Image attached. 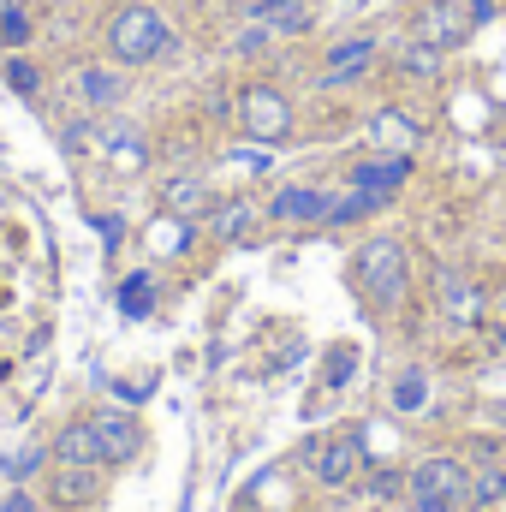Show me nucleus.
<instances>
[{
	"mask_svg": "<svg viewBox=\"0 0 506 512\" xmlns=\"http://www.w3.org/2000/svg\"><path fill=\"white\" fill-rule=\"evenodd\" d=\"M179 30L173 18L155 6V0H120L108 18H102V54L126 72H143V66H161V60H179Z\"/></svg>",
	"mask_w": 506,
	"mask_h": 512,
	"instance_id": "obj_1",
	"label": "nucleus"
},
{
	"mask_svg": "<svg viewBox=\"0 0 506 512\" xmlns=\"http://www.w3.org/2000/svg\"><path fill=\"white\" fill-rule=\"evenodd\" d=\"M352 286L376 304L381 316H399L405 298H411V251H405V239H393V233L364 239L352 251Z\"/></svg>",
	"mask_w": 506,
	"mask_h": 512,
	"instance_id": "obj_2",
	"label": "nucleus"
},
{
	"mask_svg": "<svg viewBox=\"0 0 506 512\" xmlns=\"http://www.w3.org/2000/svg\"><path fill=\"white\" fill-rule=\"evenodd\" d=\"M233 120H239V131H245L251 143H268V149H280V143L298 137V108H292V96H286L274 78H251V84L239 90Z\"/></svg>",
	"mask_w": 506,
	"mask_h": 512,
	"instance_id": "obj_3",
	"label": "nucleus"
},
{
	"mask_svg": "<svg viewBox=\"0 0 506 512\" xmlns=\"http://www.w3.org/2000/svg\"><path fill=\"white\" fill-rule=\"evenodd\" d=\"M405 495L417 512H465L471 495V465L459 453H423L411 471H405Z\"/></svg>",
	"mask_w": 506,
	"mask_h": 512,
	"instance_id": "obj_4",
	"label": "nucleus"
},
{
	"mask_svg": "<svg viewBox=\"0 0 506 512\" xmlns=\"http://www.w3.org/2000/svg\"><path fill=\"white\" fill-rule=\"evenodd\" d=\"M381 66V36L376 30H352V36H334L316 60V90H352L364 84Z\"/></svg>",
	"mask_w": 506,
	"mask_h": 512,
	"instance_id": "obj_5",
	"label": "nucleus"
},
{
	"mask_svg": "<svg viewBox=\"0 0 506 512\" xmlns=\"http://www.w3.org/2000/svg\"><path fill=\"white\" fill-rule=\"evenodd\" d=\"M405 36H423V42H435L441 54H459V48L477 36V24L465 18L459 0H417V6L405 12Z\"/></svg>",
	"mask_w": 506,
	"mask_h": 512,
	"instance_id": "obj_6",
	"label": "nucleus"
},
{
	"mask_svg": "<svg viewBox=\"0 0 506 512\" xmlns=\"http://www.w3.org/2000/svg\"><path fill=\"white\" fill-rule=\"evenodd\" d=\"M126 96H131L126 66H114L108 54L72 66V102H78L84 114H114V108H126Z\"/></svg>",
	"mask_w": 506,
	"mask_h": 512,
	"instance_id": "obj_7",
	"label": "nucleus"
},
{
	"mask_svg": "<svg viewBox=\"0 0 506 512\" xmlns=\"http://www.w3.org/2000/svg\"><path fill=\"white\" fill-rule=\"evenodd\" d=\"M411 173H417V155H399V149H364L352 167H346V185H358V191H370L381 203H393L405 185H411Z\"/></svg>",
	"mask_w": 506,
	"mask_h": 512,
	"instance_id": "obj_8",
	"label": "nucleus"
},
{
	"mask_svg": "<svg viewBox=\"0 0 506 512\" xmlns=\"http://www.w3.org/2000/svg\"><path fill=\"white\" fill-rule=\"evenodd\" d=\"M364 459H370L364 429H346V435H328L322 447H310V477H316V489H352Z\"/></svg>",
	"mask_w": 506,
	"mask_h": 512,
	"instance_id": "obj_9",
	"label": "nucleus"
},
{
	"mask_svg": "<svg viewBox=\"0 0 506 512\" xmlns=\"http://www.w3.org/2000/svg\"><path fill=\"white\" fill-rule=\"evenodd\" d=\"M328 203H334L328 185H274L268 203H262V221L268 227H322Z\"/></svg>",
	"mask_w": 506,
	"mask_h": 512,
	"instance_id": "obj_10",
	"label": "nucleus"
},
{
	"mask_svg": "<svg viewBox=\"0 0 506 512\" xmlns=\"http://www.w3.org/2000/svg\"><path fill=\"white\" fill-rule=\"evenodd\" d=\"M435 310H441L447 328H477V322H483V292H477V280L459 274L453 262H441V268H435Z\"/></svg>",
	"mask_w": 506,
	"mask_h": 512,
	"instance_id": "obj_11",
	"label": "nucleus"
},
{
	"mask_svg": "<svg viewBox=\"0 0 506 512\" xmlns=\"http://www.w3.org/2000/svg\"><path fill=\"white\" fill-rule=\"evenodd\" d=\"M256 227H262V203L256 197H221V203H209V215H203V233L215 239V245H245Z\"/></svg>",
	"mask_w": 506,
	"mask_h": 512,
	"instance_id": "obj_12",
	"label": "nucleus"
},
{
	"mask_svg": "<svg viewBox=\"0 0 506 512\" xmlns=\"http://www.w3.org/2000/svg\"><path fill=\"white\" fill-rule=\"evenodd\" d=\"M90 429H96L102 465H126V459H137V447H143V429H137V417H131V411H120V405H102V411H90Z\"/></svg>",
	"mask_w": 506,
	"mask_h": 512,
	"instance_id": "obj_13",
	"label": "nucleus"
},
{
	"mask_svg": "<svg viewBox=\"0 0 506 512\" xmlns=\"http://www.w3.org/2000/svg\"><path fill=\"white\" fill-rule=\"evenodd\" d=\"M102 465H48V501L60 512H78V507H96L102 501Z\"/></svg>",
	"mask_w": 506,
	"mask_h": 512,
	"instance_id": "obj_14",
	"label": "nucleus"
},
{
	"mask_svg": "<svg viewBox=\"0 0 506 512\" xmlns=\"http://www.w3.org/2000/svg\"><path fill=\"white\" fill-rule=\"evenodd\" d=\"M441 72H447V54L435 48V42H423V36H399V48H393V78L399 84H441Z\"/></svg>",
	"mask_w": 506,
	"mask_h": 512,
	"instance_id": "obj_15",
	"label": "nucleus"
},
{
	"mask_svg": "<svg viewBox=\"0 0 506 512\" xmlns=\"http://www.w3.org/2000/svg\"><path fill=\"white\" fill-rule=\"evenodd\" d=\"M364 137H370V149L417 155V143H423V120H417V114H405V108H376V114L364 120Z\"/></svg>",
	"mask_w": 506,
	"mask_h": 512,
	"instance_id": "obj_16",
	"label": "nucleus"
},
{
	"mask_svg": "<svg viewBox=\"0 0 506 512\" xmlns=\"http://www.w3.org/2000/svg\"><path fill=\"white\" fill-rule=\"evenodd\" d=\"M209 203H215V191H209V179H203V173H167V179H161V209H167V215L203 221V215H209Z\"/></svg>",
	"mask_w": 506,
	"mask_h": 512,
	"instance_id": "obj_17",
	"label": "nucleus"
},
{
	"mask_svg": "<svg viewBox=\"0 0 506 512\" xmlns=\"http://www.w3.org/2000/svg\"><path fill=\"white\" fill-rule=\"evenodd\" d=\"M256 24H268L274 42H304V36H316V0H268L256 12Z\"/></svg>",
	"mask_w": 506,
	"mask_h": 512,
	"instance_id": "obj_18",
	"label": "nucleus"
},
{
	"mask_svg": "<svg viewBox=\"0 0 506 512\" xmlns=\"http://www.w3.org/2000/svg\"><path fill=\"white\" fill-rule=\"evenodd\" d=\"M387 411L399 417H423L429 411V364H399L387 382Z\"/></svg>",
	"mask_w": 506,
	"mask_h": 512,
	"instance_id": "obj_19",
	"label": "nucleus"
},
{
	"mask_svg": "<svg viewBox=\"0 0 506 512\" xmlns=\"http://www.w3.org/2000/svg\"><path fill=\"white\" fill-rule=\"evenodd\" d=\"M96 149L114 161V167H143L149 161V143H143V131L131 126V120H108V126H96Z\"/></svg>",
	"mask_w": 506,
	"mask_h": 512,
	"instance_id": "obj_20",
	"label": "nucleus"
},
{
	"mask_svg": "<svg viewBox=\"0 0 506 512\" xmlns=\"http://www.w3.org/2000/svg\"><path fill=\"white\" fill-rule=\"evenodd\" d=\"M48 453H54V465H102V447H96L90 417H72V423L48 441ZM102 471H108V465H102Z\"/></svg>",
	"mask_w": 506,
	"mask_h": 512,
	"instance_id": "obj_21",
	"label": "nucleus"
},
{
	"mask_svg": "<svg viewBox=\"0 0 506 512\" xmlns=\"http://www.w3.org/2000/svg\"><path fill=\"white\" fill-rule=\"evenodd\" d=\"M501 501H506V459H483V465H471L465 512H495Z\"/></svg>",
	"mask_w": 506,
	"mask_h": 512,
	"instance_id": "obj_22",
	"label": "nucleus"
},
{
	"mask_svg": "<svg viewBox=\"0 0 506 512\" xmlns=\"http://www.w3.org/2000/svg\"><path fill=\"white\" fill-rule=\"evenodd\" d=\"M30 42H36V6L30 0H0V48L30 54Z\"/></svg>",
	"mask_w": 506,
	"mask_h": 512,
	"instance_id": "obj_23",
	"label": "nucleus"
},
{
	"mask_svg": "<svg viewBox=\"0 0 506 512\" xmlns=\"http://www.w3.org/2000/svg\"><path fill=\"white\" fill-rule=\"evenodd\" d=\"M0 78H6V90L24 96V102H42V90H48L42 60H30V54H6V60H0Z\"/></svg>",
	"mask_w": 506,
	"mask_h": 512,
	"instance_id": "obj_24",
	"label": "nucleus"
},
{
	"mask_svg": "<svg viewBox=\"0 0 506 512\" xmlns=\"http://www.w3.org/2000/svg\"><path fill=\"white\" fill-rule=\"evenodd\" d=\"M376 209H387L381 197L358 191V185H340V191H334V203H328V221H322V227H358V221H370Z\"/></svg>",
	"mask_w": 506,
	"mask_h": 512,
	"instance_id": "obj_25",
	"label": "nucleus"
},
{
	"mask_svg": "<svg viewBox=\"0 0 506 512\" xmlns=\"http://www.w3.org/2000/svg\"><path fill=\"white\" fill-rule=\"evenodd\" d=\"M48 465H54V453H48L42 441H30V447H18V453L0 459V477H6V483H30V477H42Z\"/></svg>",
	"mask_w": 506,
	"mask_h": 512,
	"instance_id": "obj_26",
	"label": "nucleus"
},
{
	"mask_svg": "<svg viewBox=\"0 0 506 512\" xmlns=\"http://www.w3.org/2000/svg\"><path fill=\"white\" fill-rule=\"evenodd\" d=\"M358 489H364V501H393V495H405V471L370 459V465L358 471Z\"/></svg>",
	"mask_w": 506,
	"mask_h": 512,
	"instance_id": "obj_27",
	"label": "nucleus"
},
{
	"mask_svg": "<svg viewBox=\"0 0 506 512\" xmlns=\"http://www.w3.org/2000/svg\"><path fill=\"white\" fill-rule=\"evenodd\" d=\"M221 161L239 167L245 179H268V173H274V149H268V143H251V137H245V149H227Z\"/></svg>",
	"mask_w": 506,
	"mask_h": 512,
	"instance_id": "obj_28",
	"label": "nucleus"
},
{
	"mask_svg": "<svg viewBox=\"0 0 506 512\" xmlns=\"http://www.w3.org/2000/svg\"><path fill=\"white\" fill-rule=\"evenodd\" d=\"M149 304H155V274L149 268H131L126 286H120V310L126 316H149Z\"/></svg>",
	"mask_w": 506,
	"mask_h": 512,
	"instance_id": "obj_29",
	"label": "nucleus"
},
{
	"mask_svg": "<svg viewBox=\"0 0 506 512\" xmlns=\"http://www.w3.org/2000/svg\"><path fill=\"white\" fill-rule=\"evenodd\" d=\"M268 48H274V36H268V24H256V18H245V24H239V36L227 42V54H233V60H256V54H268Z\"/></svg>",
	"mask_w": 506,
	"mask_h": 512,
	"instance_id": "obj_30",
	"label": "nucleus"
},
{
	"mask_svg": "<svg viewBox=\"0 0 506 512\" xmlns=\"http://www.w3.org/2000/svg\"><path fill=\"white\" fill-rule=\"evenodd\" d=\"M0 512H42V501H36V495H30L24 483H12V489L0 495Z\"/></svg>",
	"mask_w": 506,
	"mask_h": 512,
	"instance_id": "obj_31",
	"label": "nucleus"
},
{
	"mask_svg": "<svg viewBox=\"0 0 506 512\" xmlns=\"http://www.w3.org/2000/svg\"><path fill=\"white\" fill-rule=\"evenodd\" d=\"M459 6H465V18H471L477 30H483V24H495V12H501V0H459Z\"/></svg>",
	"mask_w": 506,
	"mask_h": 512,
	"instance_id": "obj_32",
	"label": "nucleus"
},
{
	"mask_svg": "<svg viewBox=\"0 0 506 512\" xmlns=\"http://www.w3.org/2000/svg\"><path fill=\"white\" fill-rule=\"evenodd\" d=\"M346 370H352V352H346V346H334V364H328V382H346Z\"/></svg>",
	"mask_w": 506,
	"mask_h": 512,
	"instance_id": "obj_33",
	"label": "nucleus"
},
{
	"mask_svg": "<svg viewBox=\"0 0 506 512\" xmlns=\"http://www.w3.org/2000/svg\"><path fill=\"white\" fill-rule=\"evenodd\" d=\"M262 6H268V0H227V12H239V18H256Z\"/></svg>",
	"mask_w": 506,
	"mask_h": 512,
	"instance_id": "obj_34",
	"label": "nucleus"
},
{
	"mask_svg": "<svg viewBox=\"0 0 506 512\" xmlns=\"http://www.w3.org/2000/svg\"><path fill=\"white\" fill-rule=\"evenodd\" d=\"M495 346H501V358H506V328H495Z\"/></svg>",
	"mask_w": 506,
	"mask_h": 512,
	"instance_id": "obj_35",
	"label": "nucleus"
},
{
	"mask_svg": "<svg viewBox=\"0 0 506 512\" xmlns=\"http://www.w3.org/2000/svg\"><path fill=\"white\" fill-rule=\"evenodd\" d=\"M495 512H506V501H501V507H495Z\"/></svg>",
	"mask_w": 506,
	"mask_h": 512,
	"instance_id": "obj_36",
	"label": "nucleus"
}]
</instances>
